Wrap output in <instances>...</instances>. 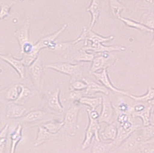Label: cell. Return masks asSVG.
Returning a JSON list of instances; mask_svg holds the SVG:
<instances>
[{
  "instance_id": "cell-1",
  "label": "cell",
  "mask_w": 154,
  "mask_h": 153,
  "mask_svg": "<svg viewBox=\"0 0 154 153\" xmlns=\"http://www.w3.org/2000/svg\"><path fill=\"white\" fill-rule=\"evenodd\" d=\"M45 68L69 76L74 80L81 78L83 65L77 63L75 64L68 62L52 63L47 64Z\"/></svg>"
},
{
  "instance_id": "cell-2",
  "label": "cell",
  "mask_w": 154,
  "mask_h": 153,
  "mask_svg": "<svg viewBox=\"0 0 154 153\" xmlns=\"http://www.w3.org/2000/svg\"><path fill=\"white\" fill-rule=\"evenodd\" d=\"M80 108L77 106H71L65 115L63 130L69 135L75 136L78 130V116Z\"/></svg>"
},
{
  "instance_id": "cell-3",
  "label": "cell",
  "mask_w": 154,
  "mask_h": 153,
  "mask_svg": "<svg viewBox=\"0 0 154 153\" xmlns=\"http://www.w3.org/2000/svg\"><path fill=\"white\" fill-rule=\"evenodd\" d=\"M89 123L85 132V138L82 143V148L85 150L91 145L93 140L95 139L98 141L101 140L99 135V130H100V123L98 120L88 118Z\"/></svg>"
},
{
  "instance_id": "cell-4",
  "label": "cell",
  "mask_w": 154,
  "mask_h": 153,
  "mask_svg": "<svg viewBox=\"0 0 154 153\" xmlns=\"http://www.w3.org/2000/svg\"><path fill=\"white\" fill-rule=\"evenodd\" d=\"M109 53V52L102 53L94 58L89 71L90 74L106 69L114 64L116 61V59L114 56H110Z\"/></svg>"
},
{
  "instance_id": "cell-5",
  "label": "cell",
  "mask_w": 154,
  "mask_h": 153,
  "mask_svg": "<svg viewBox=\"0 0 154 153\" xmlns=\"http://www.w3.org/2000/svg\"><path fill=\"white\" fill-rule=\"evenodd\" d=\"M67 27H68L67 24H65L55 33L51 35L46 36L42 38L41 39H40L36 43L34 44L33 51L32 52L36 54L37 55H39V52L42 49H45V48L50 49V47L55 42V40L58 38V37L63 32V31L66 29Z\"/></svg>"
},
{
  "instance_id": "cell-6",
  "label": "cell",
  "mask_w": 154,
  "mask_h": 153,
  "mask_svg": "<svg viewBox=\"0 0 154 153\" xmlns=\"http://www.w3.org/2000/svg\"><path fill=\"white\" fill-rule=\"evenodd\" d=\"M96 78V79L98 80L99 82H100L102 85H103L104 86H105L106 88H107L109 91H112V92L115 93H119L120 94L128 96H129V93L127 92L123 91L122 89H119V88L115 87L109 78L107 69L102 70L101 71H99L98 72H95L92 74Z\"/></svg>"
},
{
  "instance_id": "cell-7",
  "label": "cell",
  "mask_w": 154,
  "mask_h": 153,
  "mask_svg": "<svg viewBox=\"0 0 154 153\" xmlns=\"http://www.w3.org/2000/svg\"><path fill=\"white\" fill-rule=\"evenodd\" d=\"M28 70L34 85L36 88H39L41 85V78L43 71V64L42 59L39 56L28 67Z\"/></svg>"
},
{
  "instance_id": "cell-8",
  "label": "cell",
  "mask_w": 154,
  "mask_h": 153,
  "mask_svg": "<svg viewBox=\"0 0 154 153\" xmlns=\"http://www.w3.org/2000/svg\"><path fill=\"white\" fill-rule=\"evenodd\" d=\"M102 111L99 118V123H106L107 124L111 123L114 116V109L112 101L106 95H102Z\"/></svg>"
},
{
  "instance_id": "cell-9",
  "label": "cell",
  "mask_w": 154,
  "mask_h": 153,
  "mask_svg": "<svg viewBox=\"0 0 154 153\" xmlns=\"http://www.w3.org/2000/svg\"><path fill=\"white\" fill-rule=\"evenodd\" d=\"M82 49L96 54L121 51L126 50V48L122 46H105L102 43H91L90 45L84 46Z\"/></svg>"
},
{
  "instance_id": "cell-10",
  "label": "cell",
  "mask_w": 154,
  "mask_h": 153,
  "mask_svg": "<svg viewBox=\"0 0 154 153\" xmlns=\"http://www.w3.org/2000/svg\"><path fill=\"white\" fill-rule=\"evenodd\" d=\"M82 34L83 36L84 46H87L89 42L103 43L104 42H109L112 40L114 39V36L105 37L99 35L92 31V29L87 28L86 27H84V29H83Z\"/></svg>"
},
{
  "instance_id": "cell-11",
  "label": "cell",
  "mask_w": 154,
  "mask_h": 153,
  "mask_svg": "<svg viewBox=\"0 0 154 153\" xmlns=\"http://www.w3.org/2000/svg\"><path fill=\"white\" fill-rule=\"evenodd\" d=\"M0 58L9 64H10L19 75L21 79L26 78V65L23 62L22 59H18L15 58L11 54L1 55Z\"/></svg>"
},
{
  "instance_id": "cell-12",
  "label": "cell",
  "mask_w": 154,
  "mask_h": 153,
  "mask_svg": "<svg viewBox=\"0 0 154 153\" xmlns=\"http://www.w3.org/2000/svg\"><path fill=\"white\" fill-rule=\"evenodd\" d=\"M60 90L59 88L49 92L48 96V105L51 111L61 114L64 112V108L60 101Z\"/></svg>"
},
{
  "instance_id": "cell-13",
  "label": "cell",
  "mask_w": 154,
  "mask_h": 153,
  "mask_svg": "<svg viewBox=\"0 0 154 153\" xmlns=\"http://www.w3.org/2000/svg\"><path fill=\"white\" fill-rule=\"evenodd\" d=\"M29 29L30 22L28 19L23 25H22L14 32V36L17 39L19 44L20 51L23 49L24 45L26 43L29 42Z\"/></svg>"
},
{
  "instance_id": "cell-14",
  "label": "cell",
  "mask_w": 154,
  "mask_h": 153,
  "mask_svg": "<svg viewBox=\"0 0 154 153\" xmlns=\"http://www.w3.org/2000/svg\"><path fill=\"white\" fill-rule=\"evenodd\" d=\"M83 79L88 85L87 88L84 91L85 95L91 96L97 93H101L106 96H108L110 94V91H109L103 85L97 83L88 78H83Z\"/></svg>"
},
{
  "instance_id": "cell-15",
  "label": "cell",
  "mask_w": 154,
  "mask_h": 153,
  "mask_svg": "<svg viewBox=\"0 0 154 153\" xmlns=\"http://www.w3.org/2000/svg\"><path fill=\"white\" fill-rule=\"evenodd\" d=\"M27 108L23 105L14 102L9 103L6 108V116L8 118H20L25 115Z\"/></svg>"
},
{
  "instance_id": "cell-16",
  "label": "cell",
  "mask_w": 154,
  "mask_h": 153,
  "mask_svg": "<svg viewBox=\"0 0 154 153\" xmlns=\"http://www.w3.org/2000/svg\"><path fill=\"white\" fill-rule=\"evenodd\" d=\"M47 117V113L42 110H34L29 112L21 118V121L26 123H35L43 120Z\"/></svg>"
},
{
  "instance_id": "cell-17",
  "label": "cell",
  "mask_w": 154,
  "mask_h": 153,
  "mask_svg": "<svg viewBox=\"0 0 154 153\" xmlns=\"http://www.w3.org/2000/svg\"><path fill=\"white\" fill-rule=\"evenodd\" d=\"M20 84L12 85L1 91V97L11 102L16 101L19 96Z\"/></svg>"
},
{
  "instance_id": "cell-18",
  "label": "cell",
  "mask_w": 154,
  "mask_h": 153,
  "mask_svg": "<svg viewBox=\"0 0 154 153\" xmlns=\"http://www.w3.org/2000/svg\"><path fill=\"white\" fill-rule=\"evenodd\" d=\"M98 54L90 52L84 49H80L76 52H75L73 55L71 56V60L73 62H92L94 60V58L97 56Z\"/></svg>"
},
{
  "instance_id": "cell-19",
  "label": "cell",
  "mask_w": 154,
  "mask_h": 153,
  "mask_svg": "<svg viewBox=\"0 0 154 153\" xmlns=\"http://www.w3.org/2000/svg\"><path fill=\"white\" fill-rule=\"evenodd\" d=\"M86 10L91 14V20L89 29H93L98 20L100 10V0H91V4Z\"/></svg>"
},
{
  "instance_id": "cell-20",
  "label": "cell",
  "mask_w": 154,
  "mask_h": 153,
  "mask_svg": "<svg viewBox=\"0 0 154 153\" xmlns=\"http://www.w3.org/2000/svg\"><path fill=\"white\" fill-rule=\"evenodd\" d=\"M114 147L116 146L113 141L105 143L101 140L98 141L94 138L92 141L91 153H109Z\"/></svg>"
},
{
  "instance_id": "cell-21",
  "label": "cell",
  "mask_w": 154,
  "mask_h": 153,
  "mask_svg": "<svg viewBox=\"0 0 154 153\" xmlns=\"http://www.w3.org/2000/svg\"><path fill=\"white\" fill-rule=\"evenodd\" d=\"M118 134V127L115 122L108 124L99 135L105 140L114 141Z\"/></svg>"
},
{
  "instance_id": "cell-22",
  "label": "cell",
  "mask_w": 154,
  "mask_h": 153,
  "mask_svg": "<svg viewBox=\"0 0 154 153\" xmlns=\"http://www.w3.org/2000/svg\"><path fill=\"white\" fill-rule=\"evenodd\" d=\"M22 130L23 127L20 124H18L16 125L14 130L10 134L11 139V149L9 153H15V150L17 144L21 141L22 136Z\"/></svg>"
},
{
  "instance_id": "cell-23",
  "label": "cell",
  "mask_w": 154,
  "mask_h": 153,
  "mask_svg": "<svg viewBox=\"0 0 154 153\" xmlns=\"http://www.w3.org/2000/svg\"><path fill=\"white\" fill-rule=\"evenodd\" d=\"M39 125L45 127L50 134L53 136L56 135L61 130H63L64 123L63 121L60 122L57 120H51L43 123H41Z\"/></svg>"
},
{
  "instance_id": "cell-24",
  "label": "cell",
  "mask_w": 154,
  "mask_h": 153,
  "mask_svg": "<svg viewBox=\"0 0 154 153\" xmlns=\"http://www.w3.org/2000/svg\"><path fill=\"white\" fill-rule=\"evenodd\" d=\"M153 108L154 106L152 105L148 104L147 107L143 111L137 113L132 114L131 116L133 118H141L143 126L150 125Z\"/></svg>"
},
{
  "instance_id": "cell-25",
  "label": "cell",
  "mask_w": 154,
  "mask_h": 153,
  "mask_svg": "<svg viewBox=\"0 0 154 153\" xmlns=\"http://www.w3.org/2000/svg\"><path fill=\"white\" fill-rule=\"evenodd\" d=\"M102 97H90L89 96H84L77 103V104L87 105L93 110H96L98 106L102 105Z\"/></svg>"
},
{
  "instance_id": "cell-26",
  "label": "cell",
  "mask_w": 154,
  "mask_h": 153,
  "mask_svg": "<svg viewBox=\"0 0 154 153\" xmlns=\"http://www.w3.org/2000/svg\"><path fill=\"white\" fill-rule=\"evenodd\" d=\"M119 19L121 21H122L127 27L129 28H134L136 29H138L140 31H141L143 33H152L154 31L146 27L143 24H142L140 22H137V21H134L133 20L128 19V18H125L120 16L119 17Z\"/></svg>"
},
{
  "instance_id": "cell-27",
  "label": "cell",
  "mask_w": 154,
  "mask_h": 153,
  "mask_svg": "<svg viewBox=\"0 0 154 153\" xmlns=\"http://www.w3.org/2000/svg\"><path fill=\"white\" fill-rule=\"evenodd\" d=\"M38 127V131L37 134V136L34 144V146L35 147L41 146L44 144L47 140H49L51 136H53L42 125L39 124Z\"/></svg>"
},
{
  "instance_id": "cell-28",
  "label": "cell",
  "mask_w": 154,
  "mask_h": 153,
  "mask_svg": "<svg viewBox=\"0 0 154 153\" xmlns=\"http://www.w3.org/2000/svg\"><path fill=\"white\" fill-rule=\"evenodd\" d=\"M109 5L113 16L117 19L121 16L122 12L126 8L119 0H109Z\"/></svg>"
},
{
  "instance_id": "cell-29",
  "label": "cell",
  "mask_w": 154,
  "mask_h": 153,
  "mask_svg": "<svg viewBox=\"0 0 154 153\" xmlns=\"http://www.w3.org/2000/svg\"><path fill=\"white\" fill-rule=\"evenodd\" d=\"M128 97L135 101L141 103H148L154 98V88H148L147 93L141 96H134L129 93Z\"/></svg>"
},
{
  "instance_id": "cell-30",
  "label": "cell",
  "mask_w": 154,
  "mask_h": 153,
  "mask_svg": "<svg viewBox=\"0 0 154 153\" xmlns=\"http://www.w3.org/2000/svg\"><path fill=\"white\" fill-rule=\"evenodd\" d=\"M137 131L143 140L144 144L148 139L154 136V125L152 124L141 127Z\"/></svg>"
},
{
  "instance_id": "cell-31",
  "label": "cell",
  "mask_w": 154,
  "mask_h": 153,
  "mask_svg": "<svg viewBox=\"0 0 154 153\" xmlns=\"http://www.w3.org/2000/svg\"><path fill=\"white\" fill-rule=\"evenodd\" d=\"M140 22L148 28L152 29L154 31V12L148 11L144 13L141 17Z\"/></svg>"
},
{
  "instance_id": "cell-32",
  "label": "cell",
  "mask_w": 154,
  "mask_h": 153,
  "mask_svg": "<svg viewBox=\"0 0 154 153\" xmlns=\"http://www.w3.org/2000/svg\"><path fill=\"white\" fill-rule=\"evenodd\" d=\"M88 85L85 81L83 78L76 79L73 80L70 82L69 86L70 91H83L86 90Z\"/></svg>"
},
{
  "instance_id": "cell-33",
  "label": "cell",
  "mask_w": 154,
  "mask_h": 153,
  "mask_svg": "<svg viewBox=\"0 0 154 153\" xmlns=\"http://www.w3.org/2000/svg\"><path fill=\"white\" fill-rule=\"evenodd\" d=\"M9 124L4 125L0 132V153H5L7 143L8 132Z\"/></svg>"
},
{
  "instance_id": "cell-34",
  "label": "cell",
  "mask_w": 154,
  "mask_h": 153,
  "mask_svg": "<svg viewBox=\"0 0 154 153\" xmlns=\"http://www.w3.org/2000/svg\"><path fill=\"white\" fill-rule=\"evenodd\" d=\"M15 4V2L14 1H6L4 3H2L1 5V14L0 17L1 19L2 20L3 19L9 16L10 14V11L13 5Z\"/></svg>"
},
{
  "instance_id": "cell-35",
  "label": "cell",
  "mask_w": 154,
  "mask_h": 153,
  "mask_svg": "<svg viewBox=\"0 0 154 153\" xmlns=\"http://www.w3.org/2000/svg\"><path fill=\"white\" fill-rule=\"evenodd\" d=\"M136 8L139 9L152 10L154 9V0H139Z\"/></svg>"
},
{
  "instance_id": "cell-36",
  "label": "cell",
  "mask_w": 154,
  "mask_h": 153,
  "mask_svg": "<svg viewBox=\"0 0 154 153\" xmlns=\"http://www.w3.org/2000/svg\"><path fill=\"white\" fill-rule=\"evenodd\" d=\"M32 94V91L27 86L20 84V91L19 96L16 101H21L23 99L29 98Z\"/></svg>"
},
{
  "instance_id": "cell-37",
  "label": "cell",
  "mask_w": 154,
  "mask_h": 153,
  "mask_svg": "<svg viewBox=\"0 0 154 153\" xmlns=\"http://www.w3.org/2000/svg\"><path fill=\"white\" fill-rule=\"evenodd\" d=\"M85 95V92L82 91H70V93L68 96V100L73 101L75 104L79 102V101Z\"/></svg>"
},
{
  "instance_id": "cell-38",
  "label": "cell",
  "mask_w": 154,
  "mask_h": 153,
  "mask_svg": "<svg viewBox=\"0 0 154 153\" xmlns=\"http://www.w3.org/2000/svg\"><path fill=\"white\" fill-rule=\"evenodd\" d=\"M131 114L125 112H119L117 116V121L119 125H121L129 120L131 119Z\"/></svg>"
},
{
  "instance_id": "cell-39",
  "label": "cell",
  "mask_w": 154,
  "mask_h": 153,
  "mask_svg": "<svg viewBox=\"0 0 154 153\" xmlns=\"http://www.w3.org/2000/svg\"><path fill=\"white\" fill-rule=\"evenodd\" d=\"M117 108L119 112H125L131 114V111L132 108H130V106L126 103H121L118 105Z\"/></svg>"
},
{
  "instance_id": "cell-40",
  "label": "cell",
  "mask_w": 154,
  "mask_h": 153,
  "mask_svg": "<svg viewBox=\"0 0 154 153\" xmlns=\"http://www.w3.org/2000/svg\"><path fill=\"white\" fill-rule=\"evenodd\" d=\"M87 113H88V118L99 120L100 115L98 113V112L96 110H91L90 108H88V109L87 110Z\"/></svg>"
},
{
  "instance_id": "cell-41",
  "label": "cell",
  "mask_w": 154,
  "mask_h": 153,
  "mask_svg": "<svg viewBox=\"0 0 154 153\" xmlns=\"http://www.w3.org/2000/svg\"><path fill=\"white\" fill-rule=\"evenodd\" d=\"M145 145L154 146V136L147 140L144 144V146H145Z\"/></svg>"
},
{
  "instance_id": "cell-42",
  "label": "cell",
  "mask_w": 154,
  "mask_h": 153,
  "mask_svg": "<svg viewBox=\"0 0 154 153\" xmlns=\"http://www.w3.org/2000/svg\"><path fill=\"white\" fill-rule=\"evenodd\" d=\"M143 153H154V148L147 147L143 150Z\"/></svg>"
},
{
  "instance_id": "cell-43",
  "label": "cell",
  "mask_w": 154,
  "mask_h": 153,
  "mask_svg": "<svg viewBox=\"0 0 154 153\" xmlns=\"http://www.w3.org/2000/svg\"><path fill=\"white\" fill-rule=\"evenodd\" d=\"M151 124L154 125V111L152 110V115H151Z\"/></svg>"
},
{
  "instance_id": "cell-44",
  "label": "cell",
  "mask_w": 154,
  "mask_h": 153,
  "mask_svg": "<svg viewBox=\"0 0 154 153\" xmlns=\"http://www.w3.org/2000/svg\"><path fill=\"white\" fill-rule=\"evenodd\" d=\"M151 46H154V38H153V40H152V42H151Z\"/></svg>"
},
{
  "instance_id": "cell-45",
  "label": "cell",
  "mask_w": 154,
  "mask_h": 153,
  "mask_svg": "<svg viewBox=\"0 0 154 153\" xmlns=\"http://www.w3.org/2000/svg\"><path fill=\"white\" fill-rule=\"evenodd\" d=\"M21 1H26V0H20Z\"/></svg>"
},
{
  "instance_id": "cell-46",
  "label": "cell",
  "mask_w": 154,
  "mask_h": 153,
  "mask_svg": "<svg viewBox=\"0 0 154 153\" xmlns=\"http://www.w3.org/2000/svg\"><path fill=\"white\" fill-rule=\"evenodd\" d=\"M153 111H154V108H153Z\"/></svg>"
},
{
  "instance_id": "cell-47",
  "label": "cell",
  "mask_w": 154,
  "mask_h": 153,
  "mask_svg": "<svg viewBox=\"0 0 154 153\" xmlns=\"http://www.w3.org/2000/svg\"></svg>"
}]
</instances>
